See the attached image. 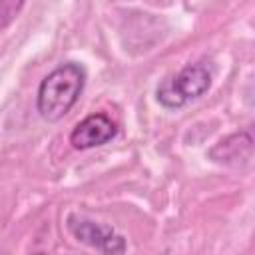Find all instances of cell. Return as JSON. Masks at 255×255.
<instances>
[{
	"instance_id": "6da1fadb",
	"label": "cell",
	"mask_w": 255,
	"mask_h": 255,
	"mask_svg": "<svg viewBox=\"0 0 255 255\" xmlns=\"http://www.w3.org/2000/svg\"><path fill=\"white\" fill-rule=\"evenodd\" d=\"M86 86V70L78 62L54 68L38 86L36 110L46 122H60L80 100Z\"/></svg>"
},
{
	"instance_id": "7a4b0ae2",
	"label": "cell",
	"mask_w": 255,
	"mask_h": 255,
	"mask_svg": "<svg viewBox=\"0 0 255 255\" xmlns=\"http://www.w3.org/2000/svg\"><path fill=\"white\" fill-rule=\"evenodd\" d=\"M213 82V72L205 62L187 64L177 74L165 78L155 88V100L165 110H179L201 98Z\"/></svg>"
},
{
	"instance_id": "3957f363",
	"label": "cell",
	"mask_w": 255,
	"mask_h": 255,
	"mask_svg": "<svg viewBox=\"0 0 255 255\" xmlns=\"http://www.w3.org/2000/svg\"><path fill=\"white\" fill-rule=\"evenodd\" d=\"M66 227L74 239H78L80 243H84L92 249H98L102 253H124L128 249L126 237L120 235L114 227L98 223L84 215H78V213L68 215Z\"/></svg>"
},
{
	"instance_id": "277c9868",
	"label": "cell",
	"mask_w": 255,
	"mask_h": 255,
	"mask_svg": "<svg viewBox=\"0 0 255 255\" xmlns=\"http://www.w3.org/2000/svg\"><path fill=\"white\" fill-rule=\"evenodd\" d=\"M118 135V124L104 112L90 114L74 126L70 131V143L74 149H92L112 141Z\"/></svg>"
},
{
	"instance_id": "5b68a950",
	"label": "cell",
	"mask_w": 255,
	"mask_h": 255,
	"mask_svg": "<svg viewBox=\"0 0 255 255\" xmlns=\"http://www.w3.org/2000/svg\"><path fill=\"white\" fill-rule=\"evenodd\" d=\"M251 143H253V139L247 131L227 135L209 149V159H213L217 163H225V165L237 163L251 153Z\"/></svg>"
},
{
	"instance_id": "8992f818",
	"label": "cell",
	"mask_w": 255,
	"mask_h": 255,
	"mask_svg": "<svg viewBox=\"0 0 255 255\" xmlns=\"http://www.w3.org/2000/svg\"><path fill=\"white\" fill-rule=\"evenodd\" d=\"M26 0H0V30H4L20 14Z\"/></svg>"
}]
</instances>
